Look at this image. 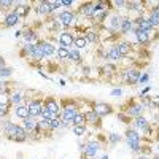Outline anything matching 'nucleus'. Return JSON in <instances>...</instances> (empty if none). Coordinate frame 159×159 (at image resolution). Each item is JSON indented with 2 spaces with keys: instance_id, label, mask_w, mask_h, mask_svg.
Wrapping results in <instances>:
<instances>
[{
  "instance_id": "obj_4",
  "label": "nucleus",
  "mask_w": 159,
  "mask_h": 159,
  "mask_svg": "<svg viewBox=\"0 0 159 159\" xmlns=\"http://www.w3.org/2000/svg\"><path fill=\"white\" fill-rule=\"evenodd\" d=\"M140 75H142V72H140L137 67H127V69H124V72H123V80H124L126 84L135 86V84H139Z\"/></svg>"
},
{
  "instance_id": "obj_46",
  "label": "nucleus",
  "mask_w": 159,
  "mask_h": 159,
  "mask_svg": "<svg viewBox=\"0 0 159 159\" xmlns=\"http://www.w3.org/2000/svg\"><path fill=\"white\" fill-rule=\"evenodd\" d=\"M81 73L84 76H89L91 75V67H89V65H81Z\"/></svg>"
},
{
  "instance_id": "obj_38",
  "label": "nucleus",
  "mask_w": 159,
  "mask_h": 159,
  "mask_svg": "<svg viewBox=\"0 0 159 159\" xmlns=\"http://www.w3.org/2000/svg\"><path fill=\"white\" fill-rule=\"evenodd\" d=\"M107 140L110 145H118L119 142H121V135L118 134V132H110V134L107 135Z\"/></svg>"
},
{
  "instance_id": "obj_33",
  "label": "nucleus",
  "mask_w": 159,
  "mask_h": 159,
  "mask_svg": "<svg viewBox=\"0 0 159 159\" xmlns=\"http://www.w3.org/2000/svg\"><path fill=\"white\" fill-rule=\"evenodd\" d=\"M15 5H16V3L13 2V0H0V10L5 11V15L15 10Z\"/></svg>"
},
{
  "instance_id": "obj_32",
  "label": "nucleus",
  "mask_w": 159,
  "mask_h": 159,
  "mask_svg": "<svg viewBox=\"0 0 159 159\" xmlns=\"http://www.w3.org/2000/svg\"><path fill=\"white\" fill-rule=\"evenodd\" d=\"M73 48L78 49V51H83L88 48V42H86V38L84 35H80V37H75V43H73Z\"/></svg>"
},
{
  "instance_id": "obj_13",
  "label": "nucleus",
  "mask_w": 159,
  "mask_h": 159,
  "mask_svg": "<svg viewBox=\"0 0 159 159\" xmlns=\"http://www.w3.org/2000/svg\"><path fill=\"white\" fill-rule=\"evenodd\" d=\"M78 13L88 19H92V16L96 13V2H83L78 8Z\"/></svg>"
},
{
  "instance_id": "obj_11",
  "label": "nucleus",
  "mask_w": 159,
  "mask_h": 159,
  "mask_svg": "<svg viewBox=\"0 0 159 159\" xmlns=\"http://www.w3.org/2000/svg\"><path fill=\"white\" fill-rule=\"evenodd\" d=\"M100 147H102L100 142H97V140H88V142H86V151H84L83 157H84V159L96 157L97 153H99V150H100Z\"/></svg>"
},
{
  "instance_id": "obj_30",
  "label": "nucleus",
  "mask_w": 159,
  "mask_h": 159,
  "mask_svg": "<svg viewBox=\"0 0 159 159\" xmlns=\"http://www.w3.org/2000/svg\"><path fill=\"white\" fill-rule=\"evenodd\" d=\"M10 103H11V107H16V105H19V103H24L22 92H19V91L10 92Z\"/></svg>"
},
{
  "instance_id": "obj_5",
  "label": "nucleus",
  "mask_w": 159,
  "mask_h": 159,
  "mask_svg": "<svg viewBox=\"0 0 159 159\" xmlns=\"http://www.w3.org/2000/svg\"><path fill=\"white\" fill-rule=\"evenodd\" d=\"M123 19H124V16H123V15H119L118 11L110 13V16L107 18V21H108L107 29H108V30H111V32H115V34H119V29H121Z\"/></svg>"
},
{
  "instance_id": "obj_49",
  "label": "nucleus",
  "mask_w": 159,
  "mask_h": 159,
  "mask_svg": "<svg viewBox=\"0 0 159 159\" xmlns=\"http://www.w3.org/2000/svg\"><path fill=\"white\" fill-rule=\"evenodd\" d=\"M3 67H7V62H5V57L0 56V70H2Z\"/></svg>"
},
{
  "instance_id": "obj_53",
  "label": "nucleus",
  "mask_w": 159,
  "mask_h": 159,
  "mask_svg": "<svg viewBox=\"0 0 159 159\" xmlns=\"http://www.w3.org/2000/svg\"><path fill=\"white\" fill-rule=\"evenodd\" d=\"M154 159H159V154H156V156H154Z\"/></svg>"
},
{
  "instance_id": "obj_39",
  "label": "nucleus",
  "mask_w": 159,
  "mask_h": 159,
  "mask_svg": "<svg viewBox=\"0 0 159 159\" xmlns=\"http://www.w3.org/2000/svg\"><path fill=\"white\" fill-rule=\"evenodd\" d=\"M0 107H11L8 92H0Z\"/></svg>"
},
{
  "instance_id": "obj_22",
  "label": "nucleus",
  "mask_w": 159,
  "mask_h": 159,
  "mask_svg": "<svg viewBox=\"0 0 159 159\" xmlns=\"http://www.w3.org/2000/svg\"><path fill=\"white\" fill-rule=\"evenodd\" d=\"M107 57H108V61H111L113 64H115V62H119V61L123 59L121 52H119V49H118V46H116V43H113L110 48H107Z\"/></svg>"
},
{
  "instance_id": "obj_54",
  "label": "nucleus",
  "mask_w": 159,
  "mask_h": 159,
  "mask_svg": "<svg viewBox=\"0 0 159 159\" xmlns=\"http://www.w3.org/2000/svg\"><path fill=\"white\" fill-rule=\"evenodd\" d=\"M156 148H157V151H159V147H156Z\"/></svg>"
},
{
  "instance_id": "obj_8",
  "label": "nucleus",
  "mask_w": 159,
  "mask_h": 159,
  "mask_svg": "<svg viewBox=\"0 0 159 159\" xmlns=\"http://www.w3.org/2000/svg\"><path fill=\"white\" fill-rule=\"evenodd\" d=\"M43 107L52 115V116H61L62 107L59 105V102L54 97H45L43 99Z\"/></svg>"
},
{
  "instance_id": "obj_47",
  "label": "nucleus",
  "mask_w": 159,
  "mask_h": 159,
  "mask_svg": "<svg viewBox=\"0 0 159 159\" xmlns=\"http://www.w3.org/2000/svg\"><path fill=\"white\" fill-rule=\"evenodd\" d=\"M78 150H80V153H81V154H84V151H86V142L78 143Z\"/></svg>"
},
{
  "instance_id": "obj_41",
  "label": "nucleus",
  "mask_w": 159,
  "mask_h": 159,
  "mask_svg": "<svg viewBox=\"0 0 159 159\" xmlns=\"http://www.w3.org/2000/svg\"><path fill=\"white\" fill-rule=\"evenodd\" d=\"M72 5H75L73 0H61V7H64V10H72Z\"/></svg>"
},
{
  "instance_id": "obj_51",
  "label": "nucleus",
  "mask_w": 159,
  "mask_h": 159,
  "mask_svg": "<svg viewBox=\"0 0 159 159\" xmlns=\"http://www.w3.org/2000/svg\"><path fill=\"white\" fill-rule=\"evenodd\" d=\"M99 159H108V154H107V153H105V154H102V156H100Z\"/></svg>"
},
{
  "instance_id": "obj_40",
  "label": "nucleus",
  "mask_w": 159,
  "mask_h": 159,
  "mask_svg": "<svg viewBox=\"0 0 159 159\" xmlns=\"http://www.w3.org/2000/svg\"><path fill=\"white\" fill-rule=\"evenodd\" d=\"M48 124H49V129H51V132H52V130H56V129H61V116H56V118L49 119V121H48Z\"/></svg>"
},
{
  "instance_id": "obj_16",
  "label": "nucleus",
  "mask_w": 159,
  "mask_h": 159,
  "mask_svg": "<svg viewBox=\"0 0 159 159\" xmlns=\"http://www.w3.org/2000/svg\"><path fill=\"white\" fill-rule=\"evenodd\" d=\"M100 72L102 75H105V78H111L118 75V65L113 62H105L100 65Z\"/></svg>"
},
{
  "instance_id": "obj_31",
  "label": "nucleus",
  "mask_w": 159,
  "mask_h": 159,
  "mask_svg": "<svg viewBox=\"0 0 159 159\" xmlns=\"http://www.w3.org/2000/svg\"><path fill=\"white\" fill-rule=\"evenodd\" d=\"M69 61H70V62H75V64H81V62H83L81 51H78V49H75V48H70V49H69Z\"/></svg>"
},
{
  "instance_id": "obj_37",
  "label": "nucleus",
  "mask_w": 159,
  "mask_h": 159,
  "mask_svg": "<svg viewBox=\"0 0 159 159\" xmlns=\"http://www.w3.org/2000/svg\"><path fill=\"white\" fill-rule=\"evenodd\" d=\"M110 3H111V10H115L118 13H119V10L126 8V5H127L126 0H113V2H110Z\"/></svg>"
},
{
  "instance_id": "obj_27",
  "label": "nucleus",
  "mask_w": 159,
  "mask_h": 159,
  "mask_svg": "<svg viewBox=\"0 0 159 159\" xmlns=\"http://www.w3.org/2000/svg\"><path fill=\"white\" fill-rule=\"evenodd\" d=\"M15 11H16V15H18L21 19H22V18H27L29 13H30V5H29V3H16Z\"/></svg>"
},
{
  "instance_id": "obj_12",
  "label": "nucleus",
  "mask_w": 159,
  "mask_h": 159,
  "mask_svg": "<svg viewBox=\"0 0 159 159\" xmlns=\"http://www.w3.org/2000/svg\"><path fill=\"white\" fill-rule=\"evenodd\" d=\"M92 110H94L100 118L108 116V115L113 113V107L110 103H107V102H94V103H92Z\"/></svg>"
},
{
  "instance_id": "obj_35",
  "label": "nucleus",
  "mask_w": 159,
  "mask_h": 159,
  "mask_svg": "<svg viewBox=\"0 0 159 159\" xmlns=\"http://www.w3.org/2000/svg\"><path fill=\"white\" fill-rule=\"evenodd\" d=\"M56 56H57V59H61V61H65V59L69 61V48L59 46L57 51H56Z\"/></svg>"
},
{
  "instance_id": "obj_48",
  "label": "nucleus",
  "mask_w": 159,
  "mask_h": 159,
  "mask_svg": "<svg viewBox=\"0 0 159 159\" xmlns=\"http://www.w3.org/2000/svg\"><path fill=\"white\" fill-rule=\"evenodd\" d=\"M150 91H151V88H150V86H147V88H143V89L140 91V96H147V94H148Z\"/></svg>"
},
{
  "instance_id": "obj_34",
  "label": "nucleus",
  "mask_w": 159,
  "mask_h": 159,
  "mask_svg": "<svg viewBox=\"0 0 159 159\" xmlns=\"http://www.w3.org/2000/svg\"><path fill=\"white\" fill-rule=\"evenodd\" d=\"M72 126H86V118H84V113L83 111H78L72 121Z\"/></svg>"
},
{
  "instance_id": "obj_26",
  "label": "nucleus",
  "mask_w": 159,
  "mask_h": 159,
  "mask_svg": "<svg viewBox=\"0 0 159 159\" xmlns=\"http://www.w3.org/2000/svg\"><path fill=\"white\" fill-rule=\"evenodd\" d=\"M22 38H24V42L25 43H37L38 42V35L34 29H24L22 30Z\"/></svg>"
},
{
  "instance_id": "obj_24",
  "label": "nucleus",
  "mask_w": 159,
  "mask_h": 159,
  "mask_svg": "<svg viewBox=\"0 0 159 159\" xmlns=\"http://www.w3.org/2000/svg\"><path fill=\"white\" fill-rule=\"evenodd\" d=\"M116 46H118V49H119V52H121L123 57L129 56L132 52V43L127 42V40H119V42H116Z\"/></svg>"
},
{
  "instance_id": "obj_10",
  "label": "nucleus",
  "mask_w": 159,
  "mask_h": 159,
  "mask_svg": "<svg viewBox=\"0 0 159 159\" xmlns=\"http://www.w3.org/2000/svg\"><path fill=\"white\" fill-rule=\"evenodd\" d=\"M59 46H64V48H73V43H75V37L70 30H61L59 32Z\"/></svg>"
},
{
  "instance_id": "obj_28",
  "label": "nucleus",
  "mask_w": 159,
  "mask_h": 159,
  "mask_svg": "<svg viewBox=\"0 0 159 159\" xmlns=\"http://www.w3.org/2000/svg\"><path fill=\"white\" fill-rule=\"evenodd\" d=\"M37 13L40 16H48L49 15V2L48 0H42V2H37V7H35Z\"/></svg>"
},
{
  "instance_id": "obj_23",
  "label": "nucleus",
  "mask_w": 159,
  "mask_h": 159,
  "mask_svg": "<svg viewBox=\"0 0 159 159\" xmlns=\"http://www.w3.org/2000/svg\"><path fill=\"white\" fill-rule=\"evenodd\" d=\"M132 124H134V127H132V129H135L137 132H143L145 129H147V127L150 126V121H148V119L142 115V116H139V118H134Z\"/></svg>"
},
{
  "instance_id": "obj_50",
  "label": "nucleus",
  "mask_w": 159,
  "mask_h": 159,
  "mask_svg": "<svg viewBox=\"0 0 159 159\" xmlns=\"http://www.w3.org/2000/svg\"><path fill=\"white\" fill-rule=\"evenodd\" d=\"M15 37H22V30H16L15 32Z\"/></svg>"
},
{
  "instance_id": "obj_52",
  "label": "nucleus",
  "mask_w": 159,
  "mask_h": 159,
  "mask_svg": "<svg viewBox=\"0 0 159 159\" xmlns=\"http://www.w3.org/2000/svg\"><path fill=\"white\" fill-rule=\"evenodd\" d=\"M139 159H148V157H147V156H145V154H143V156H140Z\"/></svg>"
},
{
  "instance_id": "obj_20",
  "label": "nucleus",
  "mask_w": 159,
  "mask_h": 159,
  "mask_svg": "<svg viewBox=\"0 0 159 159\" xmlns=\"http://www.w3.org/2000/svg\"><path fill=\"white\" fill-rule=\"evenodd\" d=\"M84 113V118H86V126L89 124V126H96V127H99L100 126V116L92 110V108H89V110H86V111H83Z\"/></svg>"
},
{
  "instance_id": "obj_3",
  "label": "nucleus",
  "mask_w": 159,
  "mask_h": 159,
  "mask_svg": "<svg viewBox=\"0 0 159 159\" xmlns=\"http://www.w3.org/2000/svg\"><path fill=\"white\" fill-rule=\"evenodd\" d=\"M7 139L13 140V142H16V143H22L29 139V134H27V130H25L21 124H15L11 129V132L7 135Z\"/></svg>"
},
{
  "instance_id": "obj_7",
  "label": "nucleus",
  "mask_w": 159,
  "mask_h": 159,
  "mask_svg": "<svg viewBox=\"0 0 159 159\" xmlns=\"http://www.w3.org/2000/svg\"><path fill=\"white\" fill-rule=\"evenodd\" d=\"M76 113H78V105L76 103H65L62 107V111H61V119L62 121L72 123Z\"/></svg>"
},
{
  "instance_id": "obj_21",
  "label": "nucleus",
  "mask_w": 159,
  "mask_h": 159,
  "mask_svg": "<svg viewBox=\"0 0 159 159\" xmlns=\"http://www.w3.org/2000/svg\"><path fill=\"white\" fill-rule=\"evenodd\" d=\"M134 35H135V38H137L139 45H142V46H147V45H150V43H151L150 32H145V30L135 29V30H134Z\"/></svg>"
},
{
  "instance_id": "obj_14",
  "label": "nucleus",
  "mask_w": 159,
  "mask_h": 159,
  "mask_svg": "<svg viewBox=\"0 0 159 159\" xmlns=\"http://www.w3.org/2000/svg\"><path fill=\"white\" fill-rule=\"evenodd\" d=\"M134 24H135V29H140V30H145V32H153V25L151 22L148 21L147 16H139V18H134Z\"/></svg>"
},
{
  "instance_id": "obj_43",
  "label": "nucleus",
  "mask_w": 159,
  "mask_h": 159,
  "mask_svg": "<svg viewBox=\"0 0 159 159\" xmlns=\"http://www.w3.org/2000/svg\"><path fill=\"white\" fill-rule=\"evenodd\" d=\"M59 7H61V0H59V2H49V15H52V13H54Z\"/></svg>"
},
{
  "instance_id": "obj_1",
  "label": "nucleus",
  "mask_w": 159,
  "mask_h": 159,
  "mask_svg": "<svg viewBox=\"0 0 159 159\" xmlns=\"http://www.w3.org/2000/svg\"><path fill=\"white\" fill-rule=\"evenodd\" d=\"M124 137H126V142L129 145L130 151H134V153H140L142 151L143 143H142V134L140 132H137L135 129L127 127L126 132H124Z\"/></svg>"
},
{
  "instance_id": "obj_6",
  "label": "nucleus",
  "mask_w": 159,
  "mask_h": 159,
  "mask_svg": "<svg viewBox=\"0 0 159 159\" xmlns=\"http://www.w3.org/2000/svg\"><path fill=\"white\" fill-rule=\"evenodd\" d=\"M143 111H145V108H143V105H142L140 102H130V103H129V107L123 110V113H124L129 119H130V118L134 119V118L142 116Z\"/></svg>"
},
{
  "instance_id": "obj_25",
  "label": "nucleus",
  "mask_w": 159,
  "mask_h": 159,
  "mask_svg": "<svg viewBox=\"0 0 159 159\" xmlns=\"http://www.w3.org/2000/svg\"><path fill=\"white\" fill-rule=\"evenodd\" d=\"M13 115L19 119H25L29 116V108H27V103H19L13 108Z\"/></svg>"
},
{
  "instance_id": "obj_19",
  "label": "nucleus",
  "mask_w": 159,
  "mask_h": 159,
  "mask_svg": "<svg viewBox=\"0 0 159 159\" xmlns=\"http://www.w3.org/2000/svg\"><path fill=\"white\" fill-rule=\"evenodd\" d=\"M19 21H21V18L16 15V11L13 10V11H10V13H7V15H5L3 25H5V27H8V29H11V27H16V25L19 24Z\"/></svg>"
},
{
  "instance_id": "obj_45",
  "label": "nucleus",
  "mask_w": 159,
  "mask_h": 159,
  "mask_svg": "<svg viewBox=\"0 0 159 159\" xmlns=\"http://www.w3.org/2000/svg\"><path fill=\"white\" fill-rule=\"evenodd\" d=\"M0 92H8L10 94V83H7V81L0 83Z\"/></svg>"
},
{
  "instance_id": "obj_44",
  "label": "nucleus",
  "mask_w": 159,
  "mask_h": 159,
  "mask_svg": "<svg viewBox=\"0 0 159 159\" xmlns=\"http://www.w3.org/2000/svg\"><path fill=\"white\" fill-rule=\"evenodd\" d=\"M110 96H111V97H121V96H123V89H121V88H115V89H111Z\"/></svg>"
},
{
  "instance_id": "obj_18",
  "label": "nucleus",
  "mask_w": 159,
  "mask_h": 159,
  "mask_svg": "<svg viewBox=\"0 0 159 159\" xmlns=\"http://www.w3.org/2000/svg\"><path fill=\"white\" fill-rule=\"evenodd\" d=\"M135 30V24H134V19L130 16H124L123 19V24H121V29H119V35H127L130 32Z\"/></svg>"
},
{
  "instance_id": "obj_36",
  "label": "nucleus",
  "mask_w": 159,
  "mask_h": 159,
  "mask_svg": "<svg viewBox=\"0 0 159 159\" xmlns=\"http://www.w3.org/2000/svg\"><path fill=\"white\" fill-rule=\"evenodd\" d=\"M72 130L76 137H84L88 132V126H72Z\"/></svg>"
},
{
  "instance_id": "obj_9",
  "label": "nucleus",
  "mask_w": 159,
  "mask_h": 159,
  "mask_svg": "<svg viewBox=\"0 0 159 159\" xmlns=\"http://www.w3.org/2000/svg\"><path fill=\"white\" fill-rule=\"evenodd\" d=\"M43 107V99H38V97H32L27 102V108H29V116L32 118H38L40 111H42Z\"/></svg>"
},
{
  "instance_id": "obj_2",
  "label": "nucleus",
  "mask_w": 159,
  "mask_h": 159,
  "mask_svg": "<svg viewBox=\"0 0 159 159\" xmlns=\"http://www.w3.org/2000/svg\"><path fill=\"white\" fill-rule=\"evenodd\" d=\"M56 18L62 24L64 30H69V27H72V25L76 22V13L73 10H62Z\"/></svg>"
},
{
  "instance_id": "obj_15",
  "label": "nucleus",
  "mask_w": 159,
  "mask_h": 159,
  "mask_svg": "<svg viewBox=\"0 0 159 159\" xmlns=\"http://www.w3.org/2000/svg\"><path fill=\"white\" fill-rule=\"evenodd\" d=\"M37 43L42 46V49H43V52H45L46 57H51V56L56 54L57 48L54 46V43H52V42H49V40H38Z\"/></svg>"
},
{
  "instance_id": "obj_29",
  "label": "nucleus",
  "mask_w": 159,
  "mask_h": 159,
  "mask_svg": "<svg viewBox=\"0 0 159 159\" xmlns=\"http://www.w3.org/2000/svg\"><path fill=\"white\" fill-rule=\"evenodd\" d=\"M37 124H38V121H37V119L35 118H32V116H27V118H25V119H22V127L25 129V130H27V134H30V132L37 127Z\"/></svg>"
},
{
  "instance_id": "obj_17",
  "label": "nucleus",
  "mask_w": 159,
  "mask_h": 159,
  "mask_svg": "<svg viewBox=\"0 0 159 159\" xmlns=\"http://www.w3.org/2000/svg\"><path fill=\"white\" fill-rule=\"evenodd\" d=\"M84 38H86V42L88 45H99L100 43V35H99V30L97 29H86L84 30Z\"/></svg>"
},
{
  "instance_id": "obj_42",
  "label": "nucleus",
  "mask_w": 159,
  "mask_h": 159,
  "mask_svg": "<svg viewBox=\"0 0 159 159\" xmlns=\"http://www.w3.org/2000/svg\"><path fill=\"white\" fill-rule=\"evenodd\" d=\"M148 81H150V73H147V72L142 73L140 75V80H139V84H147Z\"/></svg>"
}]
</instances>
